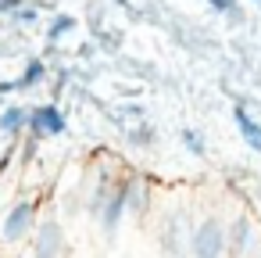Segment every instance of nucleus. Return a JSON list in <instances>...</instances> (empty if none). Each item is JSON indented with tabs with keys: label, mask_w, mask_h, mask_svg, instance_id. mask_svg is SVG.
Segmentation results:
<instances>
[{
	"label": "nucleus",
	"mask_w": 261,
	"mask_h": 258,
	"mask_svg": "<svg viewBox=\"0 0 261 258\" xmlns=\"http://www.w3.org/2000/svg\"><path fill=\"white\" fill-rule=\"evenodd\" d=\"M122 186H125V212H129V215H143V212H147V201H150L147 183H143V179H125Z\"/></svg>",
	"instance_id": "9"
},
{
	"label": "nucleus",
	"mask_w": 261,
	"mask_h": 258,
	"mask_svg": "<svg viewBox=\"0 0 261 258\" xmlns=\"http://www.w3.org/2000/svg\"><path fill=\"white\" fill-rule=\"evenodd\" d=\"M72 29H75V18H72V15H58V18L50 22V33H47V40H50V43H61V40L72 33Z\"/></svg>",
	"instance_id": "11"
},
{
	"label": "nucleus",
	"mask_w": 261,
	"mask_h": 258,
	"mask_svg": "<svg viewBox=\"0 0 261 258\" xmlns=\"http://www.w3.org/2000/svg\"><path fill=\"white\" fill-rule=\"evenodd\" d=\"M33 240H36L33 244V258H61V251H65V229H61V222L54 215L36 222Z\"/></svg>",
	"instance_id": "4"
},
{
	"label": "nucleus",
	"mask_w": 261,
	"mask_h": 258,
	"mask_svg": "<svg viewBox=\"0 0 261 258\" xmlns=\"http://www.w3.org/2000/svg\"><path fill=\"white\" fill-rule=\"evenodd\" d=\"M243 258H261V237H257V240H254V244H250V251H247V254H243Z\"/></svg>",
	"instance_id": "14"
},
{
	"label": "nucleus",
	"mask_w": 261,
	"mask_h": 258,
	"mask_svg": "<svg viewBox=\"0 0 261 258\" xmlns=\"http://www.w3.org/2000/svg\"><path fill=\"white\" fill-rule=\"evenodd\" d=\"M257 240V229H254V219L247 212H240L229 226H225V244H229V254L232 258H243L250 251V244Z\"/></svg>",
	"instance_id": "5"
},
{
	"label": "nucleus",
	"mask_w": 261,
	"mask_h": 258,
	"mask_svg": "<svg viewBox=\"0 0 261 258\" xmlns=\"http://www.w3.org/2000/svg\"><path fill=\"white\" fill-rule=\"evenodd\" d=\"M161 251L168 258H182V251H190V229L182 215H168L165 229H161Z\"/></svg>",
	"instance_id": "7"
},
{
	"label": "nucleus",
	"mask_w": 261,
	"mask_h": 258,
	"mask_svg": "<svg viewBox=\"0 0 261 258\" xmlns=\"http://www.w3.org/2000/svg\"><path fill=\"white\" fill-rule=\"evenodd\" d=\"M36 222H40L36 219V204L29 197H18L4 212V219H0V240H4V244H22L25 237H33Z\"/></svg>",
	"instance_id": "2"
},
{
	"label": "nucleus",
	"mask_w": 261,
	"mask_h": 258,
	"mask_svg": "<svg viewBox=\"0 0 261 258\" xmlns=\"http://www.w3.org/2000/svg\"><path fill=\"white\" fill-rule=\"evenodd\" d=\"M122 215H125V186H122V183H115V186L108 190V197L100 201V208H97V219H100V226H104V233H108V237H115V229H118Z\"/></svg>",
	"instance_id": "6"
},
{
	"label": "nucleus",
	"mask_w": 261,
	"mask_h": 258,
	"mask_svg": "<svg viewBox=\"0 0 261 258\" xmlns=\"http://www.w3.org/2000/svg\"><path fill=\"white\" fill-rule=\"evenodd\" d=\"M190 254L193 258H225L229 244H225V222L218 215H204L193 229H190Z\"/></svg>",
	"instance_id": "1"
},
{
	"label": "nucleus",
	"mask_w": 261,
	"mask_h": 258,
	"mask_svg": "<svg viewBox=\"0 0 261 258\" xmlns=\"http://www.w3.org/2000/svg\"><path fill=\"white\" fill-rule=\"evenodd\" d=\"M182 140H186V151L190 154H204V140H200L197 129H182Z\"/></svg>",
	"instance_id": "12"
},
{
	"label": "nucleus",
	"mask_w": 261,
	"mask_h": 258,
	"mask_svg": "<svg viewBox=\"0 0 261 258\" xmlns=\"http://www.w3.org/2000/svg\"><path fill=\"white\" fill-rule=\"evenodd\" d=\"M25 122H29V108H22V104H8L0 111V133H8V136L25 133Z\"/></svg>",
	"instance_id": "10"
},
{
	"label": "nucleus",
	"mask_w": 261,
	"mask_h": 258,
	"mask_svg": "<svg viewBox=\"0 0 261 258\" xmlns=\"http://www.w3.org/2000/svg\"><path fill=\"white\" fill-rule=\"evenodd\" d=\"M232 122H236V133L243 136V144H247L250 151H257V154H261V122H257V119H250V111H247V108H236V111H232Z\"/></svg>",
	"instance_id": "8"
},
{
	"label": "nucleus",
	"mask_w": 261,
	"mask_h": 258,
	"mask_svg": "<svg viewBox=\"0 0 261 258\" xmlns=\"http://www.w3.org/2000/svg\"><path fill=\"white\" fill-rule=\"evenodd\" d=\"M207 4H211L215 11H222V15H232V18H240V8H236V0H207Z\"/></svg>",
	"instance_id": "13"
},
{
	"label": "nucleus",
	"mask_w": 261,
	"mask_h": 258,
	"mask_svg": "<svg viewBox=\"0 0 261 258\" xmlns=\"http://www.w3.org/2000/svg\"><path fill=\"white\" fill-rule=\"evenodd\" d=\"M65 126H68V122H65V115H61L58 104H36V108L29 111L25 133H29L33 140H47V136H61Z\"/></svg>",
	"instance_id": "3"
}]
</instances>
